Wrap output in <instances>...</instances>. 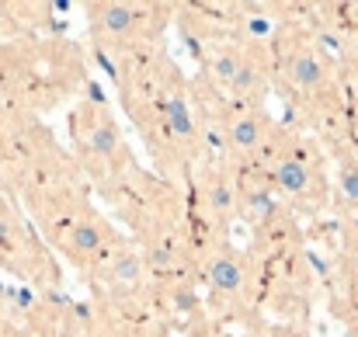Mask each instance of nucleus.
<instances>
[{"instance_id": "obj_14", "label": "nucleus", "mask_w": 358, "mask_h": 337, "mask_svg": "<svg viewBox=\"0 0 358 337\" xmlns=\"http://www.w3.org/2000/svg\"><path fill=\"white\" fill-rule=\"evenodd\" d=\"M28 257H35V243H31L24 223L17 220V213L10 209V202L0 195V264L21 271V264Z\"/></svg>"}, {"instance_id": "obj_12", "label": "nucleus", "mask_w": 358, "mask_h": 337, "mask_svg": "<svg viewBox=\"0 0 358 337\" xmlns=\"http://www.w3.org/2000/svg\"><path fill=\"white\" fill-rule=\"evenodd\" d=\"M331 202H338V209L358 220V150L352 146H338L334 160H331Z\"/></svg>"}, {"instance_id": "obj_6", "label": "nucleus", "mask_w": 358, "mask_h": 337, "mask_svg": "<svg viewBox=\"0 0 358 337\" xmlns=\"http://www.w3.org/2000/svg\"><path fill=\"white\" fill-rule=\"evenodd\" d=\"M171 7L160 3H139V0H98L87 3V28L91 45L105 52L112 63L143 56L157 49V38L164 31V14Z\"/></svg>"}, {"instance_id": "obj_8", "label": "nucleus", "mask_w": 358, "mask_h": 337, "mask_svg": "<svg viewBox=\"0 0 358 337\" xmlns=\"http://www.w3.org/2000/svg\"><path fill=\"white\" fill-rule=\"evenodd\" d=\"M209 299L220 313H243L257 303V264L234 240L220 236L202 261Z\"/></svg>"}, {"instance_id": "obj_11", "label": "nucleus", "mask_w": 358, "mask_h": 337, "mask_svg": "<svg viewBox=\"0 0 358 337\" xmlns=\"http://www.w3.org/2000/svg\"><path fill=\"white\" fill-rule=\"evenodd\" d=\"M195 188H199V213L227 233L237 223V199H240V174L220 157L202 160L195 167Z\"/></svg>"}, {"instance_id": "obj_3", "label": "nucleus", "mask_w": 358, "mask_h": 337, "mask_svg": "<svg viewBox=\"0 0 358 337\" xmlns=\"http://www.w3.org/2000/svg\"><path fill=\"white\" fill-rule=\"evenodd\" d=\"M199 59H202L199 87L213 101H223V108L268 101L271 84H275L268 42H254L247 35L206 38L199 45Z\"/></svg>"}, {"instance_id": "obj_13", "label": "nucleus", "mask_w": 358, "mask_h": 337, "mask_svg": "<svg viewBox=\"0 0 358 337\" xmlns=\"http://www.w3.org/2000/svg\"><path fill=\"white\" fill-rule=\"evenodd\" d=\"M338 278H341V303L348 324L358 327V220H348L341 229V254H338Z\"/></svg>"}, {"instance_id": "obj_4", "label": "nucleus", "mask_w": 358, "mask_h": 337, "mask_svg": "<svg viewBox=\"0 0 358 337\" xmlns=\"http://www.w3.org/2000/svg\"><path fill=\"white\" fill-rule=\"evenodd\" d=\"M271 73L289 91L306 118L331 122L341 94H338V66L334 59L310 38V31H282L271 38Z\"/></svg>"}, {"instance_id": "obj_7", "label": "nucleus", "mask_w": 358, "mask_h": 337, "mask_svg": "<svg viewBox=\"0 0 358 337\" xmlns=\"http://www.w3.org/2000/svg\"><path fill=\"white\" fill-rule=\"evenodd\" d=\"M91 282H94V292L105 299V306H112L122 317L143 313L153 296V271H150L146 257L139 254V247L125 236L91 271Z\"/></svg>"}, {"instance_id": "obj_10", "label": "nucleus", "mask_w": 358, "mask_h": 337, "mask_svg": "<svg viewBox=\"0 0 358 337\" xmlns=\"http://www.w3.org/2000/svg\"><path fill=\"white\" fill-rule=\"evenodd\" d=\"M52 240H56L59 254H63L73 268H80V271L91 275V271L112 254V247L119 243L122 236L115 233L112 220H108L101 209H94L91 202H84V206H77L66 220H59V223L52 226Z\"/></svg>"}, {"instance_id": "obj_9", "label": "nucleus", "mask_w": 358, "mask_h": 337, "mask_svg": "<svg viewBox=\"0 0 358 337\" xmlns=\"http://www.w3.org/2000/svg\"><path fill=\"white\" fill-rule=\"evenodd\" d=\"M220 115V160H227L237 174L257 171L278 132L268 105H234Z\"/></svg>"}, {"instance_id": "obj_2", "label": "nucleus", "mask_w": 358, "mask_h": 337, "mask_svg": "<svg viewBox=\"0 0 358 337\" xmlns=\"http://www.w3.org/2000/svg\"><path fill=\"white\" fill-rule=\"evenodd\" d=\"M70 136H73V164L77 171L108 199H119L122 192L139 178V167L132 160V146L119 125V115L112 105L91 91L77 98V108L70 115Z\"/></svg>"}, {"instance_id": "obj_5", "label": "nucleus", "mask_w": 358, "mask_h": 337, "mask_svg": "<svg viewBox=\"0 0 358 337\" xmlns=\"http://www.w3.org/2000/svg\"><path fill=\"white\" fill-rule=\"evenodd\" d=\"M257 171L271 185V192L289 206V213H320L331 202L327 160L320 146L303 132L278 129Z\"/></svg>"}, {"instance_id": "obj_15", "label": "nucleus", "mask_w": 358, "mask_h": 337, "mask_svg": "<svg viewBox=\"0 0 358 337\" xmlns=\"http://www.w3.org/2000/svg\"><path fill=\"white\" fill-rule=\"evenodd\" d=\"M264 337H310V334L299 331V327H268V334Z\"/></svg>"}, {"instance_id": "obj_1", "label": "nucleus", "mask_w": 358, "mask_h": 337, "mask_svg": "<svg viewBox=\"0 0 358 337\" xmlns=\"http://www.w3.org/2000/svg\"><path fill=\"white\" fill-rule=\"evenodd\" d=\"M122 108L146 143L164 178L195 174L206 150V101L167 52H143L115 63Z\"/></svg>"}]
</instances>
